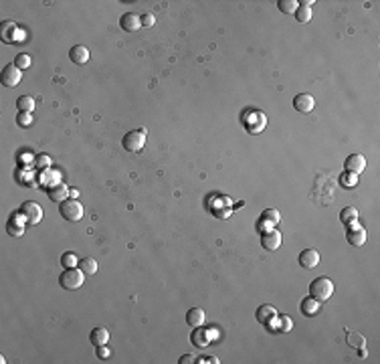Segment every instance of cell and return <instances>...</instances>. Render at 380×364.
I'll return each mask as SVG.
<instances>
[{
    "instance_id": "cell-31",
    "label": "cell",
    "mask_w": 380,
    "mask_h": 364,
    "mask_svg": "<svg viewBox=\"0 0 380 364\" xmlns=\"http://www.w3.org/2000/svg\"><path fill=\"white\" fill-rule=\"evenodd\" d=\"M17 124H19L21 128H29V126L33 124V114H29V112H21V114L17 116Z\"/></svg>"
},
{
    "instance_id": "cell-32",
    "label": "cell",
    "mask_w": 380,
    "mask_h": 364,
    "mask_svg": "<svg viewBox=\"0 0 380 364\" xmlns=\"http://www.w3.org/2000/svg\"><path fill=\"white\" fill-rule=\"evenodd\" d=\"M263 219H265V221L273 219V223H277V221H279V213H277L275 209H269V211H265V213H263Z\"/></svg>"
},
{
    "instance_id": "cell-21",
    "label": "cell",
    "mask_w": 380,
    "mask_h": 364,
    "mask_svg": "<svg viewBox=\"0 0 380 364\" xmlns=\"http://www.w3.org/2000/svg\"><path fill=\"white\" fill-rule=\"evenodd\" d=\"M15 29H17V27H15L13 21H5L3 25H0V39H3V43H9V45H11V43L15 41V37H13V35H15Z\"/></svg>"
},
{
    "instance_id": "cell-17",
    "label": "cell",
    "mask_w": 380,
    "mask_h": 364,
    "mask_svg": "<svg viewBox=\"0 0 380 364\" xmlns=\"http://www.w3.org/2000/svg\"><path fill=\"white\" fill-rule=\"evenodd\" d=\"M299 307H301V314L307 316V318H313V316H317L319 311H321V303L317 299H313V297H305Z\"/></svg>"
},
{
    "instance_id": "cell-15",
    "label": "cell",
    "mask_w": 380,
    "mask_h": 364,
    "mask_svg": "<svg viewBox=\"0 0 380 364\" xmlns=\"http://www.w3.org/2000/svg\"><path fill=\"white\" fill-rule=\"evenodd\" d=\"M120 27H122L124 31H128V33H136V31H140V27H142V19H140V15H136V13H128V15H124V17L120 19Z\"/></svg>"
},
{
    "instance_id": "cell-36",
    "label": "cell",
    "mask_w": 380,
    "mask_h": 364,
    "mask_svg": "<svg viewBox=\"0 0 380 364\" xmlns=\"http://www.w3.org/2000/svg\"><path fill=\"white\" fill-rule=\"evenodd\" d=\"M49 158H47V156H39V168H49Z\"/></svg>"
},
{
    "instance_id": "cell-9",
    "label": "cell",
    "mask_w": 380,
    "mask_h": 364,
    "mask_svg": "<svg viewBox=\"0 0 380 364\" xmlns=\"http://www.w3.org/2000/svg\"><path fill=\"white\" fill-rule=\"evenodd\" d=\"M47 196L53 200V202H57L61 204L63 200H67L69 196V188L63 184V182H55V184H49L47 186Z\"/></svg>"
},
{
    "instance_id": "cell-13",
    "label": "cell",
    "mask_w": 380,
    "mask_h": 364,
    "mask_svg": "<svg viewBox=\"0 0 380 364\" xmlns=\"http://www.w3.org/2000/svg\"><path fill=\"white\" fill-rule=\"evenodd\" d=\"M344 166H346V172L360 174L366 168V158H364L362 154H352V156H348V158H346Z\"/></svg>"
},
{
    "instance_id": "cell-7",
    "label": "cell",
    "mask_w": 380,
    "mask_h": 364,
    "mask_svg": "<svg viewBox=\"0 0 380 364\" xmlns=\"http://www.w3.org/2000/svg\"><path fill=\"white\" fill-rule=\"evenodd\" d=\"M261 247L267 251H275L281 247V233L277 229H267L261 233Z\"/></svg>"
},
{
    "instance_id": "cell-27",
    "label": "cell",
    "mask_w": 380,
    "mask_h": 364,
    "mask_svg": "<svg viewBox=\"0 0 380 364\" xmlns=\"http://www.w3.org/2000/svg\"><path fill=\"white\" fill-rule=\"evenodd\" d=\"M295 19H297V23H301V25L309 23V21H311V9H309V7L299 5V7H297V11H295Z\"/></svg>"
},
{
    "instance_id": "cell-26",
    "label": "cell",
    "mask_w": 380,
    "mask_h": 364,
    "mask_svg": "<svg viewBox=\"0 0 380 364\" xmlns=\"http://www.w3.org/2000/svg\"><path fill=\"white\" fill-rule=\"evenodd\" d=\"M277 7H279L281 13H285V15H293V13L297 11L299 3H297V0H279Z\"/></svg>"
},
{
    "instance_id": "cell-19",
    "label": "cell",
    "mask_w": 380,
    "mask_h": 364,
    "mask_svg": "<svg viewBox=\"0 0 380 364\" xmlns=\"http://www.w3.org/2000/svg\"><path fill=\"white\" fill-rule=\"evenodd\" d=\"M204 322H206V314H204V309H200V307H192L188 314H186V324H188L190 328L204 326Z\"/></svg>"
},
{
    "instance_id": "cell-14",
    "label": "cell",
    "mask_w": 380,
    "mask_h": 364,
    "mask_svg": "<svg viewBox=\"0 0 380 364\" xmlns=\"http://www.w3.org/2000/svg\"><path fill=\"white\" fill-rule=\"evenodd\" d=\"M313 106H315V101H313V97H311L309 93H299V95H295V99H293V108H295L299 114H309V112L313 110Z\"/></svg>"
},
{
    "instance_id": "cell-1",
    "label": "cell",
    "mask_w": 380,
    "mask_h": 364,
    "mask_svg": "<svg viewBox=\"0 0 380 364\" xmlns=\"http://www.w3.org/2000/svg\"><path fill=\"white\" fill-rule=\"evenodd\" d=\"M334 291H336V285L330 277H317L309 283V297L317 299L319 303L328 301L334 295Z\"/></svg>"
},
{
    "instance_id": "cell-33",
    "label": "cell",
    "mask_w": 380,
    "mask_h": 364,
    "mask_svg": "<svg viewBox=\"0 0 380 364\" xmlns=\"http://www.w3.org/2000/svg\"><path fill=\"white\" fill-rule=\"evenodd\" d=\"M140 19H142V27H154V23H156L154 15H142Z\"/></svg>"
},
{
    "instance_id": "cell-6",
    "label": "cell",
    "mask_w": 380,
    "mask_h": 364,
    "mask_svg": "<svg viewBox=\"0 0 380 364\" xmlns=\"http://www.w3.org/2000/svg\"><path fill=\"white\" fill-rule=\"evenodd\" d=\"M21 215H23V219L29 223V225H39L41 223V219H43V209L35 202V200H27V202H23V206H21Z\"/></svg>"
},
{
    "instance_id": "cell-28",
    "label": "cell",
    "mask_w": 380,
    "mask_h": 364,
    "mask_svg": "<svg viewBox=\"0 0 380 364\" xmlns=\"http://www.w3.org/2000/svg\"><path fill=\"white\" fill-rule=\"evenodd\" d=\"M61 265H63L65 269L77 267V265H79V259H77L75 253H63V255H61Z\"/></svg>"
},
{
    "instance_id": "cell-3",
    "label": "cell",
    "mask_w": 380,
    "mask_h": 364,
    "mask_svg": "<svg viewBox=\"0 0 380 364\" xmlns=\"http://www.w3.org/2000/svg\"><path fill=\"white\" fill-rule=\"evenodd\" d=\"M83 281H85V273H83L79 267L65 269V271L61 273V277H59L61 287H63V289H69V291H73V289L81 287V285H83Z\"/></svg>"
},
{
    "instance_id": "cell-30",
    "label": "cell",
    "mask_w": 380,
    "mask_h": 364,
    "mask_svg": "<svg viewBox=\"0 0 380 364\" xmlns=\"http://www.w3.org/2000/svg\"><path fill=\"white\" fill-rule=\"evenodd\" d=\"M31 63H33V61H31V57H29L27 53H19V55L15 57V65H17L21 71L29 69V67H31Z\"/></svg>"
},
{
    "instance_id": "cell-25",
    "label": "cell",
    "mask_w": 380,
    "mask_h": 364,
    "mask_svg": "<svg viewBox=\"0 0 380 364\" xmlns=\"http://www.w3.org/2000/svg\"><path fill=\"white\" fill-rule=\"evenodd\" d=\"M17 108H19L21 112L33 114V110H35V99H33L31 95H21V97L17 99Z\"/></svg>"
},
{
    "instance_id": "cell-2",
    "label": "cell",
    "mask_w": 380,
    "mask_h": 364,
    "mask_svg": "<svg viewBox=\"0 0 380 364\" xmlns=\"http://www.w3.org/2000/svg\"><path fill=\"white\" fill-rule=\"evenodd\" d=\"M59 213L65 221L69 223H77L83 219V204L77 200V198H67L59 204Z\"/></svg>"
},
{
    "instance_id": "cell-5",
    "label": "cell",
    "mask_w": 380,
    "mask_h": 364,
    "mask_svg": "<svg viewBox=\"0 0 380 364\" xmlns=\"http://www.w3.org/2000/svg\"><path fill=\"white\" fill-rule=\"evenodd\" d=\"M122 144H124V148L128 150V152H142L144 150V146H146V130L142 128V130H132V132H128L126 136H124V140H122Z\"/></svg>"
},
{
    "instance_id": "cell-22",
    "label": "cell",
    "mask_w": 380,
    "mask_h": 364,
    "mask_svg": "<svg viewBox=\"0 0 380 364\" xmlns=\"http://www.w3.org/2000/svg\"><path fill=\"white\" fill-rule=\"evenodd\" d=\"M25 219L21 221L19 217H13L11 221H9V225H7V229H9V235H13V237H21L23 233H25Z\"/></svg>"
},
{
    "instance_id": "cell-24",
    "label": "cell",
    "mask_w": 380,
    "mask_h": 364,
    "mask_svg": "<svg viewBox=\"0 0 380 364\" xmlns=\"http://www.w3.org/2000/svg\"><path fill=\"white\" fill-rule=\"evenodd\" d=\"M356 219H358V211L354 209V206H346V209H342V213H340V221L344 223V225H352V223H356Z\"/></svg>"
},
{
    "instance_id": "cell-8",
    "label": "cell",
    "mask_w": 380,
    "mask_h": 364,
    "mask_svg": "<svg viewBox=\"0 0 380 364\" xmlns=\"http://www.w3.org/2000/svg\"><path fill=\"white\" fill-rule=\"evenodd\" d=\"M21 81H23V71L15 63H11L3 69V85L5 87H17Z\"/></svg>"
},
{
    "instance_id": "cell-12",
    "label": "cell",
    "mask_w": 380,
    "mask_h": 364,
    "mask_svg": "<svg viewBox=\"0 0 380 364\" xmlns=\"http://www.w3.org/2000/svg\"><path fill=\"white\" fill-rule=\"evenodd\" d=\"M366 239H368V233L362 229V227H348V231H346V241L352 245V247H362L364 243H366Z\"/></svg>"
},
{
    "instance_id": "cell-20",
    "label": "cell",
    "mask_w": 380,
    "mask_h": 364,
    "mask_svg": "<svg viewBox=\"0 0 380 364\" xmlns=\"http://www.w3.org/2000/svg\"><path fill=\"white\" fill-rule=\"evenodd\" d=\"M89 340H91L93 346H107V344H110V330H107V328H95L91 332Z\"/></svg>"
},
{
    "instance_id": "cell-34",
    "label": "cell",
    "mask_w": 380,
    "mask_h": 364,
    "mask_svg": "<svg viewBox=\"0 0 380 364\" xmlns=\"http://www.w3.org/2000/svg\"><path fill=\"white\" fill-rule=\"evenodd\" d=\"M279 320H281V328H279V330L289 332V330H291V320H289V318H285V316H281Z\"/></svg>"
},
{
    "instance_id": "cell-4",
    "label": "cell",
    "mask_w": 380,
    "mask_h": 364,
    "mask_svg": "<svg viewBox=\"0 0 380 364\" xmlns=\"http://www.w3.org/2000/svg\"><path fill=\"white\" fill-rule=\"evenodd\" d=\"M243 124H245V128H247V132H249V134L257 136V134H261V132H263V128L267 126V118H265V114H263V112L253 110V112H247V114H245Z\"/></svg>"
},
{
    "instance_id": "cell-18",
    "label": "cell",
    "mask_w": 380,
    "mask_h": 364,
    "mask_svg": "<svg viewBox=\"0 0 380 364\" xmlns=\"http://www.w3.org/2000/svg\"><path fill=\"white\" fill-rule=\"evenodd\" d=\"M277 316V309L273 307V305H269V303H265V305H261L259 309H257V322L259 324H271V320H273Z\"/></svg>"
},
{
    "instance_id": "cell-35",
    "label": "cell",
    "mask_w": 380,
    "mask_h": 364,
    "mask_svg": "<svg viewBox=\"0 0 380 364\" xmlns=\"http://www.w3.org/2000/svg\"><path fill=\"white\" fill-rule=\"evenodd\" d=\"M194 360H196V358H194L192 354H184V356H180L178 362H180V364H190V362H194Z\"/></svg>"
},
{
    "instance_id": "cell-29",
    "label": "cell",
    "mask_w": 380,
    "mask_h": 364,
    "mask_svg": "<svg viewBox=\"0 0 380 364\" xmlns=\"http://www.w3.org/2000/svg\"><path fill=\"white\" fill-rule=\"evenodd\" d=\"M340 184H342L344 188H354V186L358 184V174H352V172H344V174L340 176Z\"/></svg>"
},
{
    "instance_id": "cell-16",
    "label": "cell",
    "mask_w": 380,
    "mask_h": 364,
    "mask_svg": "<svg viewBox=\"0 0 380 364\" xmlns=\"http://www.w3.org/2000/svg\"><path fill=\"white\" fill-rule=\"evenodd\" d=\"M69 59L75 63V65H85L89 61V49L83 47V45H75L71 47L69 51Z\"/></svg>"
},
{
    "instance_id": "cell-37",
    "label": "cell",
    "mask_w": 380,
    "mask_h": 364,
    "mask_svg": "<svg viewBox=\"0 0 380 364\" xmlns=\"http://www.w3.org/2000/svg\"><path fill=\"white\" fill-rule=\"evenodd\" d=\"M97 356H99V358H105V356H110V350H107L105 346H97Z\"/></svg>"
},
{
    "instance_id": "cell-10",
    "label": "cell",
    "mask_w": 380,
    "mask_h": 364,
    "mask_svg": "<svg viewBox=\"0 0 380 364\" xmlns=\"http://www.w3.org/2000/svg\"><path fill=\"white\" fill-rule=\"evenodd\" d=\"M319 259H321L319 251H315V249H303L299 253V265L303 269H313V267L319 265Z\"/></svg>"
},
{
    "instance_id": "cell-23",
    "label": "cell",
    "mask_w": 380,
    "mask_h": 364,
    "mask_svg": "<svg viewBox=\"0 0 380 364\" xmlns=\"http://www.w3.org/2000/svg\"><path fill=\"white\" fill-rule=\"evenodd\" d=\"M85 275H93L95 271H97V261L93 257H83V259H79V265H77Z\"/></svg>"
},
{
    "instance_id": "cell-11",
    "label": "cell",
    "mask_w": 380,
    "mask_h": 364,
    "mask_svg": "<svg viewBox=\"0 0 380 364\" xmlns=\"http://www.w3.org/2000/svg\"><path fill=\"white\" fill-rule=\"evenodd\" d=\"M214 334H210L206 328H202V326H196L194 330H192V334H190V342L196 346V348H206V346H210V338H212Z\"/></svg>"
}]
</instances>
